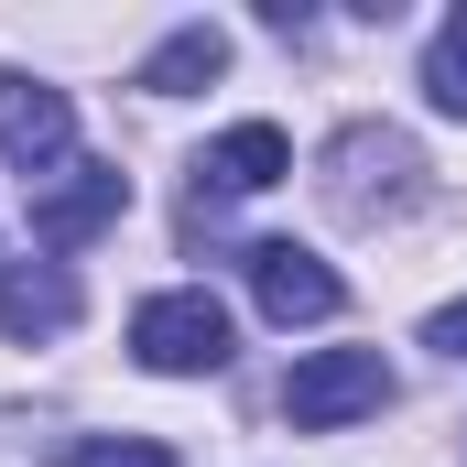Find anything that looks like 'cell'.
<instances>
[{
  "instance_id": "7",
  "label": "cell",
  "mask_w": 467,
  "mask_h": 467,
  "mask_svg": "<svg viewBox=\"0 0 467 467\" xmlns=\"http://www.w3.org/2000/svg\"><path fill=\"white\" fill-rule=\"evenodd\" d=\"M283 174H294V141H283L272 119H239V130H218V141L196 152V218H207V207H229V196L283 185Z\"/></svg>"
},
{
  "instance_id": "6",
  "label": "cell",
  "mask_w": 467,
  "mask_h": 467,
  "mask_svg": "<svg viewBox=\"0 0 467 467\" xmlns=\"http://www.w3.org/2000/svg\"><path fill=\"white\" fill-rule=\"evenodd\" d=\"M119 207H130L119 163H66L55 185H33V239L44 250H88L99 229H119Z\"/></svg>"
},
{
  "instance_id": "8",
  "label": "cell",
  "mask_w": 467,
  "mask_h": 467,
  "mask_svg": "<svg viewBox=\"0 0 467 467\" xmlns=\"http://www.w3.org/2000/svg\"><path fill=\"white\" fill-rule=\"evenodd\" d=\"M77 327V283H66V261H0V337H66Z\"/></svg>"
},
{
  "instance_id": "4",
  "label": "cell",
  "mask_w": 467,
  "mask_h": 467,
  "mask_svg": "<svg viewBox=\"0 0 467 467\" xmlns=\"http://www.w3.org/2000/svg\"><path fill=\"white\" fill-rule=\"evenodd\" d=\"M0 163L22 185H55L77 163V99L44 88V77H0Z\"/></svg>"
},
{
  "instance_id": "2",
  "label": "cell",
  "mask_w": 467,
  "mask_h": 467,
  "mask_svg": "<svg viewBox=\"0 0 467 467\" xmlns=\"http://www.w3.org/2000/svg\"><path fill=\"white\" fill-rule=\"evenodd\" d=\"M130 358L152 369V380H207V369H229V305L218 294H152L141 316H130Z\"/></svg>"
},
{
  "instance_id": "11",
  "label": "cell",
  "mask_w": 467,
  "mask_h": 467,
  "mask_svg": "<svg viewBox=\"0 0 467 467\" xmlns=\"http://www.w3.org/2000/svg\"><path fill=\"white\" fill-rule=\"evenodd\" d=\"M66 467H185L174 446H152V435H77Z\"/></svg>"
},
{
  "instance_id": "12",
  "label": "cell",
  "mask_w": 467,
  "mask_h": 467,
  "mask_svg": "<svg viewBox=\"0 0 467 467\" xmlns=\"http://www.w3.org/2000/svg\"><path fill=\"white\" fill-rule=\"evenodd\" d=\"M424 348H446V358H467V305H435V316H424Z\"/></svg>"
},
{
  "instance_id": "3",
  "label": "cell",
  "mask_w": 467,
  "mask_h": 467,
  "mask_svg": "<svg viewBox=\"0 0 467 467\" xmlns=\"http://www.w3.org/2000/svg\"><path fill=\"white\" fill-rule=\"evenodd\" d=\"M380 402H391V358L380 348H316V358H294V380H283L294 435H337L358 413H380Z\"/></svg>"
},
{
  "instance_id": "10",
  "label": "cell",
  "mask_w": 467,
  "mask_h": 467,
  "mask_svg": "<svg viewBox=\"0 0 467 467\" xmlns=\"http://www.w3.org/2000/svg\"><path fill=\"white\" fill-rule=\"evenodd\" d=\"M424 99H435L446 119H467V11H446L435 44H424Z\"/></svg>"
},
{
  "instance_id": "1",
  "label": "cell",
  "mask_w": 467,
  "mask_h": 467,
  "mask_svg": "<svg viewBox=\"0 0 467 467\" xmlns=\"http://www.w3.org/2000/svg\"><path fill=\"white\" fill-rule=\"evenodd\" d=\"M424 196V152L391 130V119H358L327 141V207L348 218V229H380V218H402Z\"/></svg>"
},
{
  "instance_id": "5",
  "label": "cell",
  "mask_w": 467,
  "mask_h": 467,
  "mask_svg": "<svg viewBox=\"0 0 467 467\" xmlns=\"http://www.w3.org/2000/svg\"><path fill=\"white\" fill-rule=\"evenodd\" d=\"M239 272H250V305H261L272 327H327V316L348 305V283H337L305 239H250V250H239Z\"/></svg>"
},
{
  "instance_id": "9",
  "label": "cell",
  "mask_w": 467,
  "mask_h": 467,
  "mask_svg": "<svg viewBox=\"0 0 467 467\" xmlns=\"http://www.w3.org/2000/svg\"><path fill=\"white\" fill-rule=\"evenodd\" d=\"M218 77H229V33H218V22H185V33H163V44L141 55V88H152V99L218 88Z\"/></svg>"
}]
</instances>
